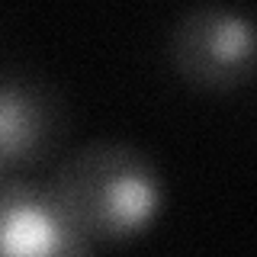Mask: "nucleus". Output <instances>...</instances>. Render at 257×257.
<instances>
[{"label": "nucleus", "mask_w": 257, "mask_h": 257, "mask_svg": "<svg viewBox=\"0 0 257 257\" xmlns=\"http://www.w3.org/2000/svg\"><path fill=\"white\" fill-rule=\"evenodd\" d=\"M42 187L90 244H116L148 231L167 196L158 158L128 139H90L71 148Z\"/></svg>", "instance_id": "nucleus-1"}, {"label": "nucleus", "mask_w": 257, "mask_h": 257, "mask_svg": "<svg viewBox=\"0 0 257 257\" xmlns=\"http://www.w3.org/2000/svg\"><path fill=\"white\" fill-rule=\"evenodd\" d=\"M167 61L183 84L228 93L254 77V23L244 7L193 4L167 32Z\"/></svg>", "instance_id": "nucleus-2"}, {"label": "nucleus", "mask_w": 257, "mask_h": 257, "mask_svg": "<svg viewBox=\"0 0 257 257\" xmlns=\"http://www.w3.org/2000/svg\"><path fill=\"white\" fill-rule=\"evenodd\" d=\"M71 106L48 74L26 64L0 71V171H32L61 151Z\"/></svg>", "instance_id": "nucleus-3"}, {"label": "nucleus", "mask_w": 257, "mask_h": 257, "mask_svg": "<svg viewBox=\"0 0 257 257\" xmlns=\"http://www.w3.org/2000/svg\"><path fill=\"white\" fill-rule=\"evenodd\" d=\"M0 257H93V244L58 212L42 183L4 174Z\"/></svg>", "instance_id": "nucleus-4"}, {"label": "nucleus", "mask_w": 257, "mask_h": 257, "mask_svg": "<svg viewBox=\"0 0 257 257\" xmlns=\"http://www.w3.org/2000/svg\"><path fill=\"white\" fill-rule=\"evenodd\" d=\"M0 177H4V171H0Z\"/></svg>", "instance_id": "nucleus-5"}]
</instances>
